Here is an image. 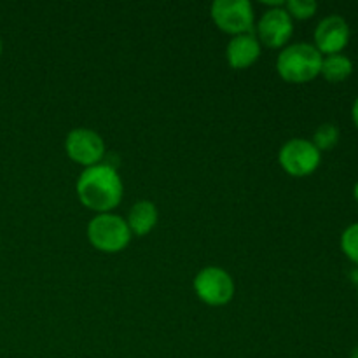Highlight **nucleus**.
<instances>
[{
	"label": "nucleus",
	"mask_w": 358,
	"mask_h": 358,
	"mask_svg": "<svg viewBox=\"0 0 358 358\" xmlns=\"http://www.w3.org/2000/svg\"><path fill=\"white\" fill-rule=\"evenodd\" d=\"M65 150L70 159L90 168L103 159L105 143L103 138L93 129L76 128L66 135Z\"/></svg>",
	"instance_id": "0eeeda50"
},
{
	"label": "nucleus",
	"mask_w": 358,
	"mask_h": 358,
	"mask_svg": "<svg viewBox=\"0 0 358 358\" xmlns=\"http://www.w3.org/2000/svg\"><path fill=\"white\" fill-rule=\"evenodd\" d=\"M77 198L86 208L96 213H110L121 203L124 185L121 175L110 164L98 163L84 168L77 178Z\"/></svg>",
	"instance_id": "f257e3e1"
},
{
	"label": "nucleus",
	"mask_w": 358,
	"mask_h": 358,
	"mask_svg": "<svg viewBox=\"0 0 358 358\" xmlns=\"http://www.w3.org/2000/svg\"><path fill=\"white\" fill-rule=\"evenodd\" d=\"M357 294H358V278H357Z\"/></svg>",
	"instance_id": "aec40b11"
},
{
	"label": "nucleus",
	"mask_w": 358,
	"mask_h": 358,
	"mask_svg": "<svg viewBox=\"0 0 358 358\" xmlns=\"http://www.w3.org/2000/svg\"><path fill=\"white\" fill-rule=\"evenodd\" d=\"M350 358H358V346H357L355 350H353V352H352V355H350Z\"/></svg>",
	"instance_id": "a211bd4d"
},
{
	"label": "nucleus",
	"mask_w": 358,
	"mask_h": 358,
	"mask_svg": "<svg viewBox=\"0 0 358 358\" xmlns=\"http://www.w3.org/2000/svg\"><path fill=\"white\" fill-rule=\"evenodd\" d=\"M194 290L208 306H224L234 297V282L226 269L208 266L196 275Z\"/></svg>",
	"instance_id": "423d86ee"
},
{
	"label": "nucleus",
	"mask_w": 358,
	"mask_h": 358,
	"mask_svg": "<svg viewBox=\"0 0 358 358\" xmlns=\"http://www.w3.org/2000/svg\"><path fill=\"white\" fill-rule=\"evenodd\" d=\"M294 34V21L285 7H275L262 14L257 23L259 42L268 48H283Z\"/></svg>",
	"instance_id": "6e6552de"
},
{
	"label": "nucleus",
	"mask_w": 358,
	"mask_h": 358,
	"mask_svg": "<svg viewBox=\"0 0 358 358\" xmlns=\"http://www.w3.org/2000/svg\"><path fill=\"white\" fill-rule=\"evenodd\" d=\"M210 13L213 23L233 37L250 34L254 28V7L248 0H215Z\"/></svg>",
	"instance_id": "20e7f679"
},
{
	"label": "nucleus",
	"mask_w": 358,
	"mask_h": 358,
	"mask_svg": "<svg viewBox=\"0 0 358 358\" xmlns=\"http://www.w3.org/2000/svg\"><path fill=\"white\" fill-rule=\"evenodd\" d=\"M318 9V3L315 0H289L285 2V10L290 17L296 20H310L315 16Z\"/></svg>",
	"instance_id": "2eb2a0df"
},
{
	"label": "nucleus",
	"mask_w": 358,
	"mask_h": 358,
	"mask_svg": "<svg viewBox=\"0 0 358 358\" xmlns=\"http://www.w3.org/2000/svg\"><path fill=\"white\" fill-rule=\"evenodd\" d=\"M311 142L315 143V147H317L320 152L322 150L334 149L339 142V129L336 128V124H332V122H325V124L318 126Z\"/></svg>",
	"instance_id": "ddd939ff"
},
{
	"label": "nucleus",
	"mask_w": 358,
	"mask_h": 358,
	"mask_svg": "<svg viewBox=\"0 0 358 358\" xmlns=\"http://www.w3.org/2000/svg\"><path fill=\"white\" fill-rule=\"evenodd\" d=\"M322 59L324 56L313 44L297 42L283 48L276 59V70L287 83L304 84L320 76Z\"/></svg>",
	"instance_id": "f03ea898"
},
{
	"label": "nucleus",
	"mask_w": 358,
	"mask_h": 358,
	"mask_svg": "<svg viewBox=\"0 0 358 358\" xmlns=\"http://www.w3.org/2000/svg\"><path fill=\"white\" fill-rule=\"evenodd\" d=\"M0 55H2V41H0Z\"/></svg>",
	"instance_id": "6ab92c4d"
},
{
	"label": "nucleus",
	"mask_w": 358,
	"mask_h": 358,
	"mask_svg": "<svg viewBox=\"0 0 358 358\" xmlns=\"http://www.w3.org/2000/svg\"><path fill=\"white\" fill-rule=\"evenodd\" d=\"M353 73V62L346 55H329L322 59L320 76L332 84L343 83Z\"/></svg>",
	"instance_id": "f8f14e48"
},
{
	"label": "nucleus",
	"mask_w": 358,
	"mask_h": 358,
	"mask_svg": "<svg viewBox=\"0 0 358 358\" xmlns=\"http://www.w3.org/2000/svg\"><path fill=\"white\" fill-rule=\"evenodd\" d=\"M352 119H353V122H355V126L358 128V96L355 98V101H353V107H352Z\"/></svg>",
	"instance_id": "dca6fc26"
},
{
	"label": "nucleus",
	"mask_w": 358,
	"mask_h": 358,
	"mask_svg": "<svg viewBox=\"0 0 358 358\" xmlns=\"http://www.w3.org/2000/svg\"><path fill=\"white\" fill-rule=\"evenodd\" d=\"M157 208L154 203L150 201H138L136 205L131 206L128 213V226L131 234L136 236H145L147 233L156 227L157 224Z\"/></svg>",
	"instance_id": "9b49d317"
},
{
	"label": "nucleus",
	"mask_w": 358,
	"mask_h": 358,
	"mask_svg": "<svg viewBox=\"0 0 358 358\" xmlns=\"http://www.w3.org/2000/svg\"><path fill=\"white\" fill-rule=\"evenodd\" d=\"M128 222L115 213H98L87 224V240L96 250L117 254L131 241Z\"/></svg>",
	"instance_id": "7ed1b4c3"
},
{
	"label": "nucleus",
	"mask_w": 358,
	"mask_h": 358,
	"mask_svg": "<svg viewBox=\"0 0 358 358\" xmlns=\"http://www.w3.org/2000/svg\"><path fill=\"white\" fill-rule=\"evenodd\" d=\"M227 63L231 69L243 70L254 65L261 56V42L254 34L236 35L229 41L226 49Z\"/></svg>",
	"instance_id": "9d476101"
},
{
	"label": "nucleus",
	"mask_w": 358,
	"mask_h": 358,
	"mask_svg": "<svg viewBox=\"0 0 358 358\" xmlns=\"http://www.w3.org/2000/svg\"><path fill=\"white\" fill-rule=\"evenodd\" d=\"M350 24L343 16L332 14L324 17L315 28V48L320 51L322 56L339 55L350 42Z\"/></svg>",
	"instance_id": "1a4fd4ad"
},
{
	"label": "nucleus",
	"mask_w": 358,
	"mask_h": 358,
	"mask_svg": "<svg viewBox=\"0 0 358 358\" xmlns=\"http://www.w3.org/2000/svg\"><path fill=\"white\" fill-rule=\"evenodd\" d=\"M353 198H355V201L358 203V182L355 184V187H353Z\"/></svg>",
	"instance_id": "f3484780"
},
{
	"label": "nucleus",
	"mask_w": 358,
	"mask_h": 358,
	"mask_svg": "<svg viewBox=\"0 0 358 358\" xmlns=\"http://www.w3.org/2000/svg\"><path fill=\"white\" fill-rule=\"evenodd\" d=\"M280 164L292 177H308L322 163V152L311 140L292 138L280 149Z\"/></svg>",
	"instance_id": "39448f33"
},
{
	"label": "nucleus",
	"mask_w": 358,
	"mask_h": 358,
	"mask_svg": "<svg viewBox=\"0 0 358 358\" xmlns=\"http://www.w3.org/2000/svg\"><path fill=\"white\" fill-rule=\"evenodd\" d=\"M341 250L353 264H358V222L352 224L343 231Z\"/></svg>",
	"instance_id": "4468645a"
}]
</instances>
